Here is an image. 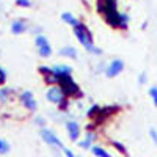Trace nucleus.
<instances>
[{
  "mask_svg": "<svg viewBox=\"0 0 157 157\" xmlns=\"http://www.w3.org/2000/svg\"><path fill=\"white\" fill-rule=\"evenodd\" d=\"M74 35H75V38L78 39V43H80V44L90 52V54H94V55H101V54H102V50L94 46V43H93V35H91L90 29L86 27L85 24L75 25V27H74Z\"/></svg>",
  "mask_w": 157,
  "mask_h": 157,
  "instance_id": "nucleus-1",
  "label": "nucleus"
},
{
  "mask_svg": "<svg viewBox=\"0 0 157 157\" xmlns=\"http://www.w3.org/2000/svg\"><path fill=\"white\" fill-rule=\"evenodd\" d=\"M57 85L63 90V93L66 94V98H80L82 91L78 88V85L72 80V75H60L57 77Z\"/></svg>",
  "mask_w": 157,
  "mask_h": 157,
  "instance_id": "nucleus-2",
  "label": "nucleus"
},
{
  "mask_svg": "<svg viewBox=\"0 0 157 157\" xmlns=\"http://www.w3.org/2000/svg\"><path fill=\"white\" fill-rule=\"evenodd\" d=\"M46 98L50 101V102H54V104H60L61 102H64L68 98H66V94L63 93V90L60 88V86H50L49 90H47V93H46Z\"/></svg>",
  "mask_w": 157,
  "mask_h": 157,
  "instance_id": "nucleus-3",
  "label": "nucleus"
},
{
  "mask_svg": "<svg viewBox=\"0 0 157 157\" xmlns=\"http://www.w3.org/2000/svg\"><path fill=\"white\" fill-rule=\"evenodd\" d=\"M41 138L47 143V145H50V146H55V148L64 149L63 141H61L54 132H52V130H49V129H43V130H41Z\"/></svg>",
  "mask_w": 157,
  "mask_h": 157,
  "instance_id": "nucleus-4",
  "label": "nucleus"
},
{
  "mask_svg": "<svg viewBox=\"0 0 157 157\" xmlns=\"http://www.w3.org/2000/svg\"><path fill=\"white\" fill-rule=\"evenodd\" d=\"M21 101L24 104V107L27 110H30V112H35L36 107H38V104H36V101H35V98H33V94L30 93V91H24V93L21 94Z\"/></svg>",
  "mask_w": 157,
  "mask_h": 157,
  "instance_id": "nucleus-5",
  "label": "nucleus"
},
{
  "mask_svg": "<svg viewBox=\"0 0 157 157\" xmlns=\"http://www.w3.org/2000/svg\"><path fill=\"white\" fill-rule=\"evenodd\" d=\"M123 69H124L123 60H113V61L109 64V66H107L105 74H107V77H116L120 72H123Z\"/></svg>",
  "mask_w": 157,
  "mask_h": 157,
  "instance_id": "nucleus-6",
  "label": "nucleus"
},
{
  "mask_svg": "<svg viewBox=\"0 0 157 157\" xmlns=\"http://www.w3.org/2000/svg\"><path fill=\"white\" fill-rule=\"evenodd\" d=\"M66 130H68V135L72 141L78 140V137H80V126H78L75 121H68L66 123Z\"/></svg>",
  "mask_w": 157,
  "mask_h": 157,
  "instance_id": "nucleus-7",
  "label": "nucleus"
},
{
  "mask_svg": "<svg viewBox=\"0 0 157 157\" xmlns=\"http://www.w3.org/2000/svg\"><path fill=\"white\" fill-rule=\"evenodd\" d=\"M25 30H27V22L25 21H14L11 24V32L14 33V35H22Z\"/></svg>",
  "mask_w": 157,
  "mask_h": 157,
  "instance_id": "nucleus-8",
  "label": "nucleus"
},
{
  "mask_svg": "<svg viewBox=\"0 0 157 157\" xmlns=\"http://www.w3.org/2000/svg\"><path fill=\"white\" fill-rule=\"evenodd\" d=\"M58 54H60L61 57H68V58H74V60L78 57V52L75 50V47H71V46H66V47L60 49Z\"/></svg>",
  "mask_w": 157,
  "mask_h": 157,
  "instance_id": "nucleus-9",
  "label": "nucleus"
},
{
  "mask_svg": "<svg viewBox=\"0 0 157 157\" xmlns=\"http://www.w3.org/2000/svg\"><path fill=\"white\" fill-rule=\"evenodd\" d=\"M52 69H54V74L57 77H60V75H72V69L69 66H64V64H57V66L52 68Z\"/></svg>",
  "mask_w": 157,
  "mask_h": 157,
  "instance_id": "nucleus-10",
  "label": "nucleus"
},
{
  "mask_svg": "<svg viewBox=\"0 0 157 157\" xmlns=\"http://www.w3.org/2000/svg\"><path fill=\"white\" fill-rule=\"evenodd\" d=\"M93 140H94V134H86V137L78 143L80 145V148H83V149H88V148H91V143H93Z\"/></svg>",
  "mask_w": 157,
  "mask_h": 157,
  "instance_id": "nucleus-11",
  "label": "nucleus"
},
{
  "mask_svg": "<svg viewBox=\"0 0 157 157\" xmlns=\"http://www.w3.org/2000/svg\"><path fill=\"white\" fill-rule=\"evenodd\" d=\"M61 19L64 21V22H66V24H69V25H72V27H75V25H78V24H80V22H78L72 14H71V13H63V14H61Z\"/></svg>",
  "mask_w": 157,
  "mask_h": 157,
  "instance_id": "nucleus-12",
  "label": "nucleus"
},
{
  "mask_svg": "<svg viewBox=\"0 0 157 157\" xmlns=\"http://www.w3.org/2000/svg\"><path fill=\"white\" fill-rule=\"evenodd\" d=\"M91 152H93L96 157H112L110 152H107L105 149L101 148V146H91Z\"/></svg>",
  "mask_w": 157,
  "mask_h": 157,
  "instance_id": "nucleus-13",
  "label": "nucleus"
},
{
  "mask_svg": "<svg viewBox=\"0 0 157 157\" xmlns=\"http://www.w3.org/2000/svg\"><path fill=\"white\" fill-rule=\"evenodd\" d=\"M38 52H39V55L44 57V58L50 57V55H52V47H50V43H47V44H44V46H41V47H38Z\"/></svg>",
  "mask_w": 157,
  "mask_h": 157,
  "instance_id": "nucleus-14",
  "label": "nucleus"
},
{
  "mask_svg": "<svg viewBox=\"0 0 157 157\" xmlns=\"http://www.w3.org/2000/svg\"><path fill=\"white\" fill-rule=\"evenodd\" d=\"M49 41H47V38L44 36V35H38L36 38H35V44H36V47H41V46H44V44H47Z\"/></svg>",
  "mask_w": 157,
  "mask_h": 157,
  "instance_id": "nucleus-15",
  "label": "nucleus"
},
{
  "mask_svg": "<svg viewBox=\"0 0 157 157\" xmlns=\"http://www.w3.org/2000/svg\"><path fill=\"white\" fill-rule=\"evenodd\" d=\"M99 112H101V107H99V105H93V107L88 110L86 116H88V118H96V116L99 115Z\"/></svg>",
  "mask_w": 157,
  "mask_h": 157,
  "instance_id": "nucleus-16",
  "label": "nucleus"
},
{
  "mask_svg": "<svg viewBox=\"0 0 157 157\" xmlns=\"http://www.w3.org/2000/svg\"><path fill=\"white\" fill-rule=\"evenodd\" d=\"M127 24H129V16L126 14V13L120 14V27L121 29H127Z\"/></svg>",
  "mask_w": 157,
  "mask_h": 157,
  "instance_id": "nucleus-17",
  "label": "nucleus"
},
{
  "mask_svg": "<svg viewBox=\"0 0 157 157\" xmlns=\"http://www.w3.org/2000/svg\"><path fill=\"white\" fill-rule=\"evenodd\" d=\"M6 152H10V145L3 138H0V154H6Z\"/></svg>",
  "mask_w": 157,
  "mask_h": 157,
  "instance_id": "nucleus-18",
  "label": "nucleus"
},
{
  "mask_svg": "<svg viewBox=\"0 0 157 157\" xmlns=\"http://www.w3.org/2000/svg\"><path fill=\"white\" fill-rule=\"evenodd\" d=\"M112 145H113L118 151H120L121 154H127V149H126V146L123 145V143H120V141H112Z\"/></svg>",
  "mask_w": 157,
  "mask_h": 157,
  "instance_id": "nucleus-19",
  "label": "nucleus"
},
{
  "mask_svg": "<svg viewBox=\"0 0 157 157\" xmlns=\"http://www.w3.org/2000/svg\"><path fill=\"white\" fill-rule=\"evenodd\" d=\"M10 93H11V90H8V88H3V90H0V101H2V102H5V101L8 99Z\"/></svg>",
  "mask_w": 157,
  "mask_h": 157,
  "instance_id": "nucleus-20",
  "label": "nucleus"
},
{
  "mask_svg": "<svg viewBox=\"0 0 157 157\" xmlns=\"http://www.w3.org/2000/svg\"><path fill=\"white\" fill-rule=\"evenodd\" d=\"M38 71L41 72L44 77H46V75H50V74H54V69H52V68H47V66H39Z\"/></svg>",
  "mask_w": 157,
  "mask_h": 157,
  "instance_id": "nucleus-21",
  "label": "nucleus"
},
{
  "mask_svg": "<svg viewBox=\"0 0 157 157\" xmlns=\"http://www.w3.org/2000/svg\"><path fill=\"white\" fill-rule=\"evenodd\" d=\"M149 96L152 98V101H154V105L157 107V88H155V86H152V88L149 90Z\"/></svg>",
  "mask_w": 157,
  "mask_h": 157,
  "instance_id": "nucleus-22",
  "label": "nucleus"
},
{
  "mask_svg": "<svg viewBox=\"0 0 157 157\" xmlns=\"http://www.w3.org/2000/svg\"><path fill=\"white\" fill-rule=\"evenodd\" d=\"M5 80H6V72L3 68H0V85H3Z\"/></svg>",
  "mask_w": 157,
  "mask_h": 157,
  "instance_id": "nucleus-23",
  "label": "nucleus"
},
{
  "mask_svg": "<svg viewBox=\"0 0 157 157\" xmlns=\"http://www.w3.org/2000/svg\"><path fill=\"white\" fill-rule=\"evenodd\" d=\"M16 3H17L19 6L27 8V6H30V0H16Z\"/></svg>",
  "mask_w": 157,
  "mask_h": 157,
  "instance_id": "nucleus-24",
  "label": "nucleus"
},
{
  "mask_svg": "<svg viewBox=\"0 0 157 157\" xmlns=\"http://www.w3.org/2000/svg\"><path fill=\"white\" fill-rule=\"evenodd\" d=\"M149 135H151L152 141H154L155 145H157V130H155V129H151V130H149Z\"/></svg>",
  "mask_w": 157,
  "mask_h": 157,
  "instance_id": "nucleus-25",
  "label": "nucleus"
},
{
  "mask_svg": "<svg viewBox=\"0 0 157 157\" xmlns=\"http://www.w3.org/2000/svg\"><path fill=\"white\" fill-rule=\"evenodd\" d=\"M63 151H64V155H66V157H77V155H75L71 149H68V148H64Z\"/></svg>",
  "mask_w": 157,
  "mask_h": 157,
  "instance_id": "nucleus-26",
  "label": "nucleus"
},
{
  "mask_svg": "<svg viewBox=\"0 0 157 157\" xmlns=\"http://www.w3.org/2000/svg\"><path fill=\"white\" fill-rule=\"evenodd\" d=\"M138 82H140V83H145V82H146V74H145V72H143V74L140 75V78H138Z\"/></svg>",
  "mask_w": 157,
  "mask_h": 157,
  "instance_id": "nucleus-27",
  "label": "nucleus"
},
{
  "mask_svg": "<svg viewBox=\"0 0 157 157\" xmlns=\"http://www.w3.org/2000/svg\"><path fill=\"white\" fill-rule=\"evenodd\" d=\"M36 123H38L39 126H43V124H44V120H43V118H36Z\"/></svg>",
  "mask_w": 157,
  "mask_h": 157,
  "instance_id": "nucleus-28",
  "label": "nucleus"
}]
</instances>
